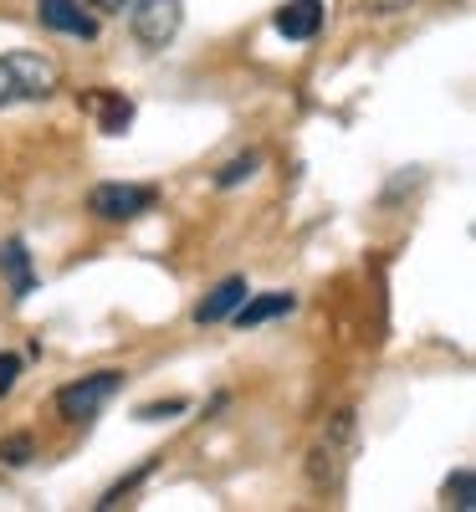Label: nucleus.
I'll list each match as a JSON object with an SVG mask.
<instances>
[{"mask_svg": "<svg viewBox=\"0 0 476 512\" xmlns=\"http://www.w3.org/2000/svg\"><path fill=\"white\" fill-rule=\"evenodd\" d=\"M159 205V190L154 185H123V180H108L88 195V210L98 221H139Z\"/></svg>", "mask_w": 476, "mask_h": 512, "instance_id": "20e7f679", "label": "nucleus"}, {"mask_svg": "<svg viewBox=\"0 0 476 512\" xmlns=\"http://www.w3.org/2000/svg\"><path fill=\"white\" fill-rule=\"evenodd\" d=\"M36 21L47 31H62V36H77V41H93L98 36V21L88 16L82 0H36Z\"/></svg>", "mask_w": 476, "mask_h": 512, "instance_id": "423d86ee", "label": "nucleus"}, {"mask_svg": "<svg viewBox=\"0 0 476 512\" xmlns=\"http://www.w3.org/2000/svg\"><path fill=\"white\" fill-rule=\"evenodd\" d=\"M354 446H359V425H354V410H338L323 420V431L308 451V477L318 492H338L343 477H349V461H354Z\"/></svg>", "mask_w": 476, "mask_h": 512, "instance_id": "f257e3e1", "label": "nucleus"}, {"mask_svg": "<svg viewBox=\"0 0 476 512\" xmlns=\"http://www.w3.org/2000/svg\"><path fill=\"white\" fill-rule=\"evenodd\" d=\"M292 308H297L292 292H262V297H251V303L241 297L231 318H236V328H262V323H272V318H282V313H292Z\"/></svg>", "mask_w": 476, "mask_h": 512, "instance_id": "1a4fd4ad", "label": "nucleus"}, {"mask_svg": "<svg viewBox=\"0 0 476 512\" xmlns=\"http://www.w3.org/2000/svg\"><path fill=\"white\" fill-rule=\"evenodd\" d=\"M134 415H139V420H159V415H185V400H154V405H139Z\"/></svg>", "mask_w": 476, "mask_h": 512, "instance_id": "2eb2a0df", "label": "nucleus"}, {"mask_svg": "<svg viewBox=\"0 0 476 512\" xmlns=\"http://www.w3.org/2000/svg\"><path fill=\"white\" fill-rule=\"evenodd\" d=\"M318 26H323V0H287L277 11V31L287 41H313Z\"/></svg>", "mask_w": 476, "mask_h": 512, "instance_id": "6e6552de", "label": "nucleus"}, {"mask_svg": "<svg viewBox=\"0 0 476 512\" xmlns=\"http://www.w3.org/2000/svg\"><path fill=\"white\" fill-rule=\"evenodd\" d=\"M0 267L11 272V292H16V297H31L36 272H31V251H26V241H21V236H11L6 246H0Z\"/></svg>", "mask_w": 476, "mask_h": 512, "instance_id": "9b49d317", "label": "nucleus"}, {"mask_svg": "<svg viewBox=\"0 0 476 512\" xmlns=\"http://www.w3.org/2000/svg\"><path fill=\"white\" fill-rule=\"evenodd\" d=\"M16 374H21V359L16 354H0V400L16 390Z\"/></svg>", "mask_w": 476, "mask_h": 512, "instance_id": "dca6fc26", "label": "nucleus"}, {"mask_svg": "<svg viewBox=\"0 0 476 512\" xmlns=\"http://www.w3.org/2000/svg\"><path fill=\"white\" fill-rule=\"evenodd\" d=\"M88 108H98V128H103V134H123V128L134 123V103H128L123 93H108V88L88 93Z\"/></svg>", "mask_w": 476, "mask_h": 512, "instance_id": "9d476101", "label": "nucleus"}, {"mask_svg": "<svg viewBox=\"0 0 476 512\" xmlns=\"http://www.w3.org/2000/svg\"><path fill=\"white\" fill-rule=\"evenodd\" d=\"M88 11H103V16H113V11H128V0H82Z\"/></svg>", "mask_w": 476, "mask_h": 512, "instance_id": "f3484780", "label": "nucleus"}, {"mask_svg": "<svg viewBox=\"0 0 476 512\" xmlns=\"http://www.w3.org/2000/svg\"><path fill=\"white\" fill-rule=\"evenodd\" d=\"M128 26L144 47H169V41L180 36V21H185V0H128Z\"/></svg>", "mask_w": 476, "mask_h": 512, "instance_id": "39448f33", "label": "nucleus"}, {"mask_svg": "<svg viewBox=\"0 0 476 512\" xmlns=\"http://www.w3.org/2000/svg\"><path fill=\"white\" fill-rule=\"evenodd\" d=\"M57 82H62V72L47 52H6L0 57V108L52 98Z\"/></svg>", "mask_w": 476, "mask_h": 512, "instance_id": "f03ea898", "label": "nucleus"}, {"mask_svg": "<svg viewBox=\"0 0 476 512\" xmlns=\"http://www.w3.org/2000/svg\"><path fill=\"white\" fill-rule=\"evenodd\" d=\"M446 497L456 502V512H471L476 507V472H471V466H456V472H451Z\"/></svg>", "mask_w": 476, "mask_h": 512, "instance_id": "f8f14e48", "label": "nucleus"}, {"mask_svg": "<svg viewBox=\"0 0 476 512\" xmlns=\"http://www.w3.org/2000/svg\"><path fill=\"white\" fill-rule=\"evenodd\" d=\"M123 390V374L118 369H98V374H88V379H72L67 390L57 395V410H62V420H98L103 415V405L113 400Z\"/></svg>", "mask_w": 476, "mask_h": 512, "instance_id": "7ed1b4c3", "label": "nucleus"}, {"mask_svg": "<svg viewBox=\"0 0 476 512\" xmlns=\"http://www.w3.org/2000/svg\"><path fill=\"white\" fill-rule=\"evenodd\" d=\"M241 297H246V277H226V282H215V287L205 292V303L195 308V323H200V328H210V323H226V318L236 313Z\"/></svg>", "mask_w": 476, "mask_h": 512, "instance_id": "0eeeda50", "label": "nucleus"}, {"mask_svg": "<svg viewBox=\"0 0 476 512\" xmlns=\"http://www.w3.org/2000/svg\"><path fill=\"white\" fill-rule=\"evenodd\" d=\"M256 169H262V154H241V159H231V164L221 169V175H215V185H221V190H236L241 180H251V175H256Z\"/></svg>", "mask_w": 476, "mask_h": 512, "instance_id": "ddd939ff", "label": "nucleus"}, {"mask_svg": "<svg viewBox=\"0 0 476 512\" xmlns=\"http://www.w3.org/2000/svg\"><path fill=\"white\" fill-rule=\"evenodd\" d=\"M0 461L6 466H31V441L26 436H6L0 441Z\"/></svg>", "mask_w": 476, "mask_h": 512, "instance_id": "4468645a", "label": "nucleus"}]
</instances>
